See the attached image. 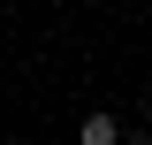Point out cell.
I'll return each instance as SVG.
<instances>
[{"instance_id": "obj_1", "label": "cell", "mask_w": 152, "mask_h": 145, "mask_svg": "<svg viewBox=\"0 0 152 145\" xmlns=\"http://www.w3.org/2000/svg\"><path fill=\"white\" fill-rule=\"evenodd\" d=\"M129 138V130L114 122V115H84V122H76V145H122Z\"/></svg>"}, {"instance_id": "obj_2", "label": "cell", "mask_w": 152, "mask_h": 145, "mask_svg": "<svg viewBox=\"0 0 152 145\" xmlns=\"http://www.w3.org/2000/svg\"><path fill=\"white\" fill-rule=\"evenodd\" d=\"M122 145H152V138H145V130H129V138H122Z\"/></svg>"}]
</instances>
